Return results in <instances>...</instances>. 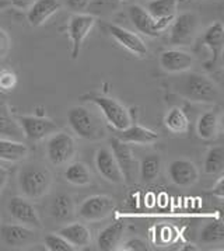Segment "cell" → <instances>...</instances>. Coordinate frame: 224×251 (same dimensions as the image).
Returning a JSON list of instances; mask_svg holds the SVG:
<instances>
[{"instance_id":"obj_1","label":"cell","mask_w":224,"mask_h":251,"mask_svg":"<svg viewBox=\"0 0 224 251\" xmlns=\"http://www.w3.org/2000/svg\"><path fill=\"white\" fill-rule=\"evenodd\" d=\"M179 94L194 102H216L220 97V91L216 83L201 73H186L179 86Z\"/></svg>"},{"instance_id":"obj_2","label":"cell","mask_w":224,"mask_h":251,"mask_svg":"<svg viewBox=\"0 0 224 251\" xmlns=\"http://www.w3.org/2000/svg\"><path fill=\"white\" fill-rule=\"evenodd\" d=\"M19 187L27 198L40 200L51 190V171L37 164L27 166L19 174Z\"/></svg>"},{"instance_id":"obj_3","label":"cell","mask_w":224,"mask_h":251,"mask_svg":"<svg viewBox=\"0 0 224 251\" xmlns=\"http://www.w3.org/2000/svg\"><path fill=\"white\" fill-rule=\"evenodd\" d=\"M67 122L71 131L86 141H98L104 138V131L98 120L84 107H73L67 112Z\"/></svg>"},{"instance_id":"obj_4","label":"cell","mask_w":224,"mask_h":251,"mask_svg":"<svg viewBox=\"0 0 224 251\" xmlns=\"http://www.w3.org/2000/svg\"><path fill=\"white\" fill-rule=\"evenodd\" d=\"M89 101H91L92 104H95L100 108L107 122L113 129L122 131L132 124L129 111L126 110L119 101L105 97V96H89Z\"/></svg>"},{"instance_id":"obj_5","label":"cell","mask_w":224,"mask_h":251,"mask_svg":"<svg viewBox=\"0 0 224 251\" xmlns=\"http://www.w3.org/2000/svg\"><path fill=\"white\" fill-rule=\"evenodd\" d=\"M95 16L91 13H74L69 21V38L71 42V58L77 59L82 52L83 42L89 37V34L95 25Z\"/></svg>"},{"instance_id":"obj_6","label":"cell","mask_w":224,"mask_h":251,"mask_svg":"<svg viewBox=\"0 0 224 251\" xmlns=\"http://www.w3.org/2000/svg\"><path fill=\"white\" fill-rule=\"evenodd\" d=\"M76 142L66 132H55L46 145V156L55 166H63L74 157Z\"/></svg>"},{"instance_id":"obj_7","label":"cell","mask_w":224,"mask_h":251,"mask_svg":"<svg viewBox=\"0 0 224 251\" xmlns=\"http://www.w3.org/2000/svg\"><path fill=\"white\" fill-rule=\"evenodd\" d=\"M129 19L133 23L134 28L144 34L146 37L156 38L163 31H165L174 19H163V20H154L150 13L139 4H133L129 9Z\"/></svg>"},{"instance_id":"obj_8","label":"cell","mask_w":224,"mask_h":251,"mask_svg":"<svg viewBox=\"0 0 224 251\" xmlns=\"http://www.w3.org/2000/svg\"><path fill=\"white\" fill-rule=\"evenodd\" d=\"M170 41L173 45H189L198 30V17L194 13H182L174 17Z\"/></svg>"},{"instance_id":"obj_9","label":"cell","mask_w":224,"mask_h":251,"mask_svg":"<svg viewBox=\"0 0 224 251\" xmlns=\"http://www.w3.org/2000/svg\"><path fill=\"white\" fill-rule=\"evenodd\" d=\"M115 209V201L108 195H92L84 200L79 208V215L84 221L97 222L110 216Z\"/></svg>"},{"instance_id":"obj_10","label":"cell","mask_w":224,"mask_h":251,"mask_svg":"<svg viewBox=\"0 0 224 251\" xmlns=\"http://www.w3.org/2000/svg\"><path fill=\"white\" fill-rule=\"evenodd\" d=\"M19 124L22 128L24 135L30 141H42L46 136L58 131L56 124L49 118H42V117H31V115H22L19 118Z\"/></svg>"},{"instance_id":"obj_11","label":"cell","mask_w":224,"mask_h":251,"mask_svg":"<svg viewBox=\"0 0 224 251\" xmlns=\"http://www.w3.org/2000/svg\"><path fill=\"white\" fill-rule=\"evenodd\" d=\"M111 148L112 154L122 171L123 180L132 181L137 174L139 166L133 156L132 149L129 148V143H125V142L119 141L118 138H113L111 139Z\"/></svg>"},{"instance_id":"obj_12","label":"cell","mask_w":224,"mask_h":251,"mask_svg":"<svg viewBox=\"0 0 224 251\" xmlns=\"http://www.w3.org/2000/svg\"><path fill=\"white\" fill-rule=\"evenodd\" d=\"M9 212L11 218L21 225L30 227H41V219L37 209L28 200L22 197H13L9 202Z\"/></svg>"},{"instance_id":"obj_13","label":"cell","mask_w":224,"mask_h":251,"mask_svg":"<svg viewBox=\"0 0 224 251\" xmlns=\"http://www.w3.org/2000/svg\"><path fill=\"white\" fill-rule=\"evenodd\" d=\"M195 58L182 50H167L160 55V66L168 73H185L194 66Z\"/></svg>"},{"instance_id":"obj_14","label":"cell","mask_w":224,"mask_h":251,"mask_svg":"<svg viewBox=\"0 0 224 251\" xmlns=\"http://www.w3.org/2000/svg\"><path fill=\"white\" fill-rule=\"evenodd\" d=\"M168 176L178 187H191L199 180V170L191 160L178 159L170 163Z\"/></svg>"},{"instance_id":"obj_15","label":"cell","mask_w":224,"mask_h":251,"mask_svg":"<svg viewBox=\"0 0 224 251\" xmlns=\"http://www.w3.org/2000/svg\"><path fill=\"white\" fill-rule=\"evenodd\" d=\"M1 240L10 247H22L30 246L37 240L35 230L25 225H3L0 229Z\"/></svg>"},{"instance_id":"obj_16","label":"cell","mask_w":224,"mask_h":251,"mask_svg":"<svg viewBox=\"0 0 224 251\" xmlns=\"http://www.w3.org/2000/svg\"><path fill=\"white\" fill-rule=\"evenodd\" d=\"M108 32L121 47H123L129 52H132L133 55L144 56L147 53V47H146L144 41L136 32H132V31L126 30L121 25H115V24L108 25Z\"/></svg>"},{"instance_id":"obj_17","label":"cell","mask_w":224,"mask_h":251,"mask_svg":"<svg viewBox=\"0 0 224 251\" xmlns=\"http://www.w3.org/2000/svg\"><path fill=\"white\" fill-rule=\"evenodd\" d=\"M95 167L102 177L113 184H122L123 176L110 149L101 148L95 153Z\"/></svg>"},{"instance_id":"obj_18","label":"cell","mask_w":224,"mask_h":251,"mask_svg":"<svg viewBox=\"0 0 224 251\" xmlns=\"http://www.w3.org/2000/svg\"><path fill=\"white\" fill-rule=\"evenodd\" d=\"M61 0H34L27 11V20L31 27H40L61 10Z\"/></svg>"},{"instance_id":"obj_19","label":"cell","mask_w":224,"mask_h":251,"mask_svg":"<svg viewBox=\"0 0 224 251\" xmlns=\"http://www.w3.org/2000/svg\"><path fill=\"white\" fill-rule=\"evenodd\" d=\"M203 44L212 52V59L207 63V66H216V63L220 59V55L223 52L224 45V27L222 21H216L212 25H209L203 34Z\"/></svg>"},{"instance_id":"obj_20","label":"cell","mask_w":224,"mask_h":251,"mask_svg":"<svg viewBox=\"0 0 224 251\" xmlns=\"http://www.w3.org/2000/svg\"><path fill=\"white\" fill-rule=\"evenodd\" d=\"M118 139L125 143H133V145H150L158 141V133H156L149 128H144L140 125H129L122 131H118Z\"/></svg>"},{"instance_id":"obj_21","label":"cell","mask_w":224,"mask_h":251,"mask_svg":"<svg viewBox=\"0 0 224 251\" xmlns=\"http://www.w3.org/2000/svg\"><path fill=\"white\" fill-rule=\"evenodd\" d=\"M66 240L70 243L74 249L87 247L91 243V231L84 223H70L58 231Z\"/></svg>"},{"instance_id":"obj_22","label":"cell","mask_w":224,"mask_h":251,"mask_svg":"<svg viewBox=\"0 0 224 251\" xmlns=\"http://www.w3.org/2000/svg\"><path fill=\"white\" fill-rule=\"evenodd\" d=\"M125 233V225L122 222H113L110 226L104 227L97 237V246L102 251L115 250L122 240Z\"/></svg>"},{"instance_id":"obj_23","label":"cell","mask_w":224,"mask_h":251,"mask_svg":"<svg viewBox=\"0 0 224 251\" xmlns=\"http://www.w3.org/2000/svg\"><path fill=\"white\" fill-rule=\"evenodd\" d=\"M196 132L203 141L216 139L219 135V112L210 110L202 114L196 122Z\"/></svg>"},{"instance_id":"obj_24","label":"cell","mask_w":224,"mask_h":251,"mask_svg":"<svg viewBox=\"0 0 224 251\" xmlns=\"http://www.w3.org/2000/svg\"><path fill=\"white\" fill-rule=\"evenodd\" d=\"M51 215L55 221L67 222L74 216V203L70 195L58 194L51 203Z\"/></svg>"},{"instance_id":"obj_25","label":"cell","mask_w":224,"mask_h":251,"mask_svg":"<svg viewBox=\"0 0 224 251\" xmlns=\"http://www.w3.org/2000/svg\"><path fill=\"white\" fill-rule=\"evenodd\" d=\"M146 10L154 20L174 19L178 10V0H149Z\"/></svg>"},{"instance_id":"obj_26","label":"cell","mask_w":224,"mask_h":251,"mask_svg":"<svg viewBox=\"0 0 224 251\" xmlns=\"http://www.w3.org/2000/svg\"><path fill=\"white\" fill-rule=\"evenodd\" d=\"M28 156L27 145L21 142L0 139V160L21 161Z\"/></svg>"},{"instance_id":"obj_27","label":"cell","mask_w":224,"mask_h":251,"mask_svg":"<svg viewBox=\"0 0 224 251\" xmlns=\"http://www.w3.org/2000/svg\"><path fill=\"white\" fill-rule=\"evenodd\" d=\"M65 178L73 185L84 187V185L91 184L92 176L90 169L84 163L76 161V163H71L70 166H67V169L65 170Z\"/></svg>"},{"instance_id":"obj_28","label":"cell","mask_w":224,"mask_h":251,"mask_svg":"<svg viewBox=\"0 0 224 251\" xmlns=\"http://www.w3.org/2000/svg\"><path fill=\"white\" fill-rule=\"evenodd\" d=\"M203 170L206 174L219 176L224 170V148L223 146H213L210 148L203 161Z\"/></svg>"},{"instance_id":"obj_29","label":"cell","mask_w":224,"mask_h":251,"mask_svg":"<svg viewBox=\"0 0 224 251\" xmlns=\"http://www.w3.org/2000/svg\"><path fill=\"white\" fill-rule=\"evenodd\" d=\"M161 169V157L158 154H149L144 159H142L139 164V173L143 182H152L154 181Z\"/></svg>"},{"instance_id":"obj_30","label":"cell","mask_w":224,"mask_h":251,"mask_svg":"<svg viewBox=\"0 0 224 251\" xmlns=\"http://www.w3.org/2000/svg\"><path fill=\"white\" fill-rule=\"evenodd\" d=\"M199 240L203 244H220L224 241V225L222 219H216V221L209 222L204 226Z\"/></svg>"},{"instance_id":"obj_31","label":"cell","mask_w":224,"mask_h":251,"mask_svg":"<svg viewBox=\"0 0 224 251\" xmlns=\"http://www.w3.org/2000/svg\"><path fill=\"white\" fill-rule=\"evenodd\" d=\"M164 124L168 131L174 132V133H183L188 129V117L183 112L182 108L174 107L167 112V115L164 118Z\"/></svg>"},{"instance_id":"obj_32","label":"cell","mask_w":224,"mask_h":251,"mask_svg":"<svg viewBox=\"0 0 224 251\" xmlns=\"http://www.w3.org/2000/svg\"><path fill=\"white\" fill-rule=\"evenodd\" d=\"M44 246L45 249L49 251H73L76 250L73 246H71L69 241L66 240L63 236H61L59 233L55 234V233H51L48 236H45L44 239Z\"/></svg>"},{"instance_id":"obj_33","label":"cell","mask_w":224,"mask_h":251,"mask_svg":"<svg viewBox=\"0 0 224 251\" xmlns=\"http://www.w3.org/2000/svg\"><path fill=\"white\" fill-rule=\"evenodd\" d=\"M17 86V76L9 69H0V93H10Z\"/></svg>"},{"instance_id":"obj_34","label":"cell","mask_w":224,"mask_h":251,"mask_svg":"<svg viewBox=\"0 0 224 251\" xmlns=\"http://www.w3.org/2000/svg\"><path fill=\"white\" fill-rule=\"evenodd\" d=\"M119 0H90V4L87 9H92L94 11H111L118 7Z\"/></svg>"},{"instance_id":"obj_35","label":"cell","mask_w":224,"mask_h":251,"mask_svg":"<svg viewBox=\"0 0 224 251\" xmlns=\"http://www.w3.org/2000/svg\"><path fill=\"white\" fill-rule=\"evenodd\" d=\"M65 4L67 6V9H70L73 13H83L87 10L90 0H63Z\"/></svg>"},{"instance_id":"obj_36","label":"cell","mask_w":224,"mask_h":251,"mask_svg":"<svg viewBox=\"0 0 224 251\" xmlns=\"http://www.w3.org/2000/svg\"><path fill=\"white\" fill-rule=\"evenodd\" d=\"M10 45V37L7 35V32L3 30V28H0V59H3L9 53Z\"/></svg>"},{"instance_id":"obj_37","label":"cell","mask_w":224,"mask_h":251,"mask_svg":"<svg viewBox=\"0 0 224 251\" xmlns=\"http://www.w3.org/2000/svg\"><path fill=\"white\" fill-rule=\"evenodd\" d=\"M123 250L146 251L147 250V246H146V243H144L143 240H140V239H132V240H129L125 243Z\"/></svg>"},{"instance_id":"obj_38","label":"cell","mask_w":224,"mask_h":251,"mask_svg":"<svg viewBox=\"0 0 224 251\" xmlns=\"http://www.w3.org/2000/svg\"><path fill=\"white\" fill-rule=\"evenodd\" d=\"M11 7L17 10H28L34 0H9Z\"/></svg>"},{"instance_id":"obj_39","label":"cell","mask_w":224,"mask_h":251,"mask_svg":"<svg viewBox=\"0 0 224 251\" xmlns=\"http://www.w3.org/2000/svg\"><path fill=\"white\" fill-rule=\"evenodd\" d=\"M212 191H213V195L216 197H219L220 200L224 197V178L223 177H220L219 181L214 184V187L212 188Z\"/></svg>"},{"instance_id":"obj_40","label":"cell","mask_w":224,"mask_h":251,"mask_svg":"<svg viewBox=\"0 0 224 251\" xmlns=\"http://www.w3.org/2000/svg\"><path fill=\"white\" fill-rule=\"evenodd\" d=\"M7 178H9V171L6 170L3 166H0V194L4 190V187H6Z\"/></svg>"},{"instance_id":"obj_41","label":"cell","mask_w":224,"mask_h":251,"mask_svg":"<svg viewBox=\"0 0 224 251\" xmlns=\"http://www.w3.org/2000/svg\"><path fill=\"white\" fill-rule=\"evenodd\" d=\"M10 7V1L9 0H0V11L7 10Z\"/></svg>"}]
</instances>
